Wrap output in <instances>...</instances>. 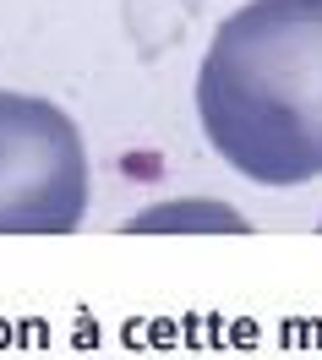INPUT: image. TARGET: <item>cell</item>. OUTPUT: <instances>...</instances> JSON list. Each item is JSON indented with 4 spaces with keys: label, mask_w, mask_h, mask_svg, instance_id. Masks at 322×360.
I'll return each instance as SVG.
<instances>
[{
    "label": "cell",
    "mask_w": 322,
    "mask_h": 360,
    "mask_svg": "<svg viewBox=\"0 0 322 360\" xmlns=\"http://www.w3.org/2000/svg\"><path fill=\"white\" fill-rule=\"evenodd\" d=\"M213 153L257 186L322 180V0H246L197 71Z\"/></svg>",
    "instance_id": "obj_1"
},
{
    "label": "cell",
    "mask_w": 322,
    "mask_h": 360,
    "mask_svg": "<svg viewBox=\"0 0 322 360\" xmlns=\"http://www.w3.org/2000/svg\"><path fill=\"white\" fill-rule=\"evenodd\" d=\"M88 148L49 98L0 88V235H71L88 213Z\"/></svg>",
    "instance_id": "obj_2"
}]
</instances>
